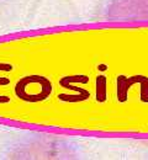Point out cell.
I'll list each match as a JSON object with an SVG mask.
<instances>
[{"mask_svg":"<svg viewBox=\"0 0 148 160\" xmlns=\"http://www.w3.org/2000/svg\"><path fill=\"white\" fill-rule=\"evenodd\" d=\"M105 16L110 21H148V0H111Z\"/></svg>","mask_w":148,"mask_h":160,"instance_id":"obj_1","label":"cell"}]
</instances>
